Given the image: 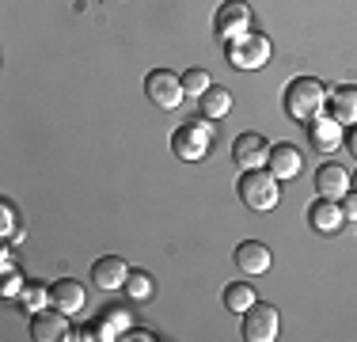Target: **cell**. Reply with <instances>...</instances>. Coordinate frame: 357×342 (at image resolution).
<instances>
[{
  "label": "cell",
  "instance_id": "6da1fadb",
  "mask_svg": "<svg viewBox=\"0 0 357 342\" xmlns=\"http://www.w3.org/2000/svg\"><path fill=\"white\" fill-rule=\"evenodd\" d=\"M240 202L255 213H266L282 202V179H274L270 168H251L240 179Z\"/></svg>",
  "mask_w": 357,
  "mask_h": 342
},
{
  "label": "cell",
  "instance_id": "7a4b0ae2",
  "mask_svg": "<svg viewBox=\"0 0 357 342\" xmlns=\"http://www.w3.org/2000/svg\"><path fill=\"white\" fill-rule=\"evenodd\" d=\"M323 107H327V88L312 76H301L285 88V110L293 122H312L323 114Z\"/></svg>",
  "mask_w": 357,
  "mask_h": 342
},
{
  "label": "cell",
  "instance_id": "3957f363",
  "mask_svg": "<svg viewBox=\"0 0 357 342\" xmlns=\"http://www.w3.org/2000/svg\"><path fill=\"white\" fill-rule=\"evenodd\" d=\"M172 149H175L178 160H202V156H209V149H213V126H209L206 118H198V122H183L172 133Z\"/></svg>",
  "mask_w": 357,
  "mask_h": 342
},
{
  "label": "cell",
  "instance_id": "277c9868",
  "mask_svg": "<svg viewBox=\"0 0 357 342\" xmlns=\"http://www.w3.org/2000/svg\"><path fill=\"white\" fill-rule=\"evenodd\" d=\"M270 61V38L266 34L248 31L243 38L228 42V65L232 68H262Z\"/></svg>",
  "mask_w": 357,
  "mask_h": 342
},
{
  "label": "cell",
  "instance_id": "5b68a950",
  "mask_svg": "<svg viewBox=\"0 0 357 342\" xmlns=\"http://www.w3.org/2000/svg\"><path fill=\"white\" fill-rule=\"evenodd\" d=\"M144 91H149V99L156 103L160 110H175L178 103L186 99V91H183V76L167 73V68H152V73L144 76Z\"/></svg>",
  "mask_w": 357,
  "mask_h": 342
},
{
  "label": "cell",
  "instance_id": "8992f818",
  "mask_svg": "<svg viewBox=\"0 0 357 342\" xmlns=\"http://www.w3.org/2000/svg\"><path fill=\"white\" fill-rule=\"evenodd\" d=\"M213 31H217L225 42H232V38H243V34L251 31V8L243 4V0H225V4L217 8Z\"/></svg>",
  "mask_w": 357,
  "mask_h": 342
},
{
  "label": "cell",
  "instance_id": "52a82bcc",
  "mask_svg": "<svg viewBox=\"0 0 357 342\" xmlns=\"http://www.w3.org/2000/svg\"><path fill=\"white\" fill-rule=\"evenodd\" d=\"M243 339L248 342H274L278 339V308L255 301L243 312Z\"/></svg>",
  "mask_w": 357,
  "mask_h": 342
},
{
  "label": "cell",
  "instance_id": "ba28073f",
  "mask_svg": "<svg viewBox=\"0 0 357 342\" xmlns=\"http://www.w3.org/2000/svg\"><path fill=\"white\" fill-rule=\"evenodd\" d=\"M232 156H236V164H240L243 171L266 168L270 144H266V137H262V133H240V137L232 141Z\"/></svg>",
  "mask_w": 357,
  "mask_h": 342
},
{
  "label": "cell",
  "instance_id": "9c48e42d",
  "mask_svg": "<svg viewBox=\"0 0 357 342\" xmlns=\"http://www.w3.org/2000/svg\"><path fill=\"white\" fill-rule=\"evenodd\" d=\"M316 191H319V198L342 202V194L354 191V175H350L342 164H323V168L316 171Z\"/></svg>",
  "mask_w": 357,
  "mask_h": 342
},
{
  "label": "cell",
  "instance_id": "30bf717a",
  "mask_svg": "<svg viewBox=\"0 0 357 342\" xmlns=\"http://www.w3.org/2000/svg\"><path fill=\"white\" fill-rule=\"evenodd\" d=\"M126 278H130V267H126V259H118V255H103V259H96V267H91V281H96V289H103V293L122 289Z\"/></svg>",
  "mask_w": 357,
  "mask_h": 342
},
{
  "label": "cell",
  "instance_id": "8fae6325",
  "mask_svg": "<svg viewBox=\"0 0 357 342\" xmlns=\"http://www.w3.org/2000/svg\"><path fill=\"white\" fill-rule=\"evenodd\" d=\"M31 339L38 342H57V339H69V323H65L61 308H42L31 320Z\"/></svg>",
  "mask_w": 357,
  "mask_h": 342
},
{
  "label": "cell",
  "instance_id": "7c38bea8",
  "mask_svg": "<svg viewBox=\"0 0 357 342\" xmlns=\"http://www.w3.org/2000/svg\"><path fill=\"white\" fill-rule=\"evenodd\" d=\"M236 267H240V274H251V278H259V274L270 270V247L259 244V239H243L240 247H236Z\"/></svg>",
  "mask_w": 357,
  "mask_h": 342
},
{
  "label": "cell",
  "instance_id": "4fadbf2b",
  "mask_svg": "<svg viewBox=\"0 0 357 342\" xmlns=\"http://www.w3.org/2000/svg\"><path fill=\"white\" fill-rule=\"evenodd\" d=\"M308 141L316 152H335L338 144H342V122H335V118L319 114L308 122Z\"/></svg>",
  "mask_w": 357,
  "mask_h": 342
},
{
  "label": "cell",
  "instance_id": "5bb4252c",
  "mask_svg": "<svg viewBox=\"0 0 357 342\" xmlns=\"http://www.w3.org/2000/svg\"><path fill=\"white\" fill-rule=\"evenodd\" d=\"M308 221H312V228H316V232L331 236V232H338V228H342L346 213H342V205H338L335 198H319L308 209Z\"/></svg>",
  "mask_w": 357,
  "mask_h": 342
},
{
  "label": "cell",
  "instance_id": "9a60e30c",
  "mask_svg": "<svg viewBox=\"0 0 357 342\" xmlns=\"http://www.w3.org/2000/svg\"><path fill=\"white\" fill-rule=\"evenodd\" d=\"M50 304L61 308L65 315H73V312H80V308L88 304V297H84V285H80V281L61 278V281H54V289H50Z\"/></svg>",
  "mask_w": 357,
  "mask_h": 342
},
{
  "label": "cell",
  "instance_id": "2e32d148",
  "mask_svg": "<svg viewBox=\"0 0 357 342\" xmlns=\"http://www.w3.org/2000/svg\"><path fill=\"white\" fill-rule=\"evenodd\" d=\"M266 168L274 171V179H296L301 175V152H296V144H274L266 156Z\"/></svg>",
  "mask_w": 357,
  "mask_h": 342
},
{
  "label": "cell",
  "instance_id": "e0dca14e",
  "mask_svg": "<svg viewBox=\"0 0 357 342\" xmlns=\"http://www.w3.org/2000/svg\"><path fill=\"white\" fill-rule=\"evenodd\" d=\"M331 118L342 126H357V88L354 84L331 91Z\"/></svg>",
  "mask_w": 357,
  "mask_h": 342
},
{
  "label": "cell",
  "instance_id": "ac0fdd59",
  "mask_svg": "<svg viewBox=\"0 0 357 342\" xmlns=\"http://www.w3.org/2000/svg\"><path fill=\"white\" fill-rule=\"evenodd\" d=\"M99 339H122L126 331H130V312L126 308H103V315H99Z\"/></svg>",
  "mask_w": 357,
  "mask_h": 342
},
{
  "label": "cell",
  "instance_id": "d6986e66",
  "mask_svg": "<svg viewBox=\"0 0 357 342\" xmlns=\"http://www.w3.org/2000/svg\"><path fill=\"white\" fill-rule=\"evenodd\" d=\"M251 304H255V289L248 285V281H232V285L225 289V308L232 315H243Z\"/></svg>",
  "mask_w": 357,
  "mask_h": 342
},
{
  "label": "cell",
  "instance_id": "ffe728a7",
  "mask_svg": "<svg viewBox=\"0 0 357 342\" xmlns=\"http://www.w3.org/2000/svg\"><path fill=\"white\" fill-rule=\"evenodd\" d=\"M198 103H202V114H206V118H225L228 110H232V96H228V88H217V84Z\"/></svg>",
  "mask_w": 357,
  "mask_h": 342
},
{
  "label": "cell",
  "instance_id": "44dd1931",
  "mask_svg": "<svg viewBox=\"0 0 357 342\" xmlns=\"http://www.w3.org/2000/svg\"><path fill=\"white\" fill-rule=\"evenodd\" d=\"M0 236H4V244H15V239H23V228H20V213H15L12 202H0Z\"/></svg>",
  "mask_w": 357,
  "mask_h": 342
},
{
  "label": "cell",
  "instance_id": "7402d4cb",
  "mask_svg": "<svg viewBox=\"0 0 357 342\" xmlns=\"http://www.w3.org/2000/svg\"><path fill=\"white\" fill-rule=\"evenodd\" d=\"M209 88H213V80H209L206 68H186V73H183V91H186V96L202 99Z\"/></svg>",
  "mask_w": 357,
  "mask_h": 342
},
{
  "label": "cell",
  "instance_id": "603a6c76",
  "mask_svg": "<svg viewBox=\"0 0 357 342\" xmlns=\"http://www.w3.org/2000/svg\"><path fill=\"white\" fill-rule=\"evenodd\" d=\"M20 301L27 312H42V308L50 304V289L46 285H38V281H27V285L20 289Z\"/></svg>",
  "mask_w": 357,
  "mask_h": 342
},
{
  "label": "cell",
  "instance_id": "cb8c5ba5",
  "mask_svg": "<svg viewBox=\"0 0 357 342\" xmlns=\"http://www.w3.org/2000/svg\"><path fill=\"white\" fill-rule=\"evenodd\" d=\"M152 289H156V285H152L149 274H144V270H130V278H126V293H130L133 301H149Z\"/></svg>",
  "mask_w": 357,
  "mask_h": 342
},
{
  "label": "cell",
  "instance_id": "d4e9b609",
  "mask_svg": "<svg viewBox=\"0 0 357 342\" xmlns=\"http://www.w3.org/2000/svg\"><path fill=\"white\" fill-rule=\"evenodd\" d=\"M27 285V281H23V274H15L12 267L4 270V281H0V297H20V289Z\"/></svg>",
  "mask_w": 357,
  "mask_h": 342
},
{
  "label": "cell",
  "instance_id": "484cf974",
  "mask_svg": "<svg viewBox=\"0 0 357 342\" xmlns=\"http://www.w3.org/2000/svg\"><path fill=\"white\" fill-rule=\"evenodd\" d=\"M342 213H346V221H357V191L342 194Z\"/></svg>",
  "mask_w": 357,
  "mask_h": 342
},
{
  "label": "cell",
  "instance_id": "4316f807",
  "mask_svg": "<svg viewBox=\"0 0 357 342\" xmlns=\"http://www.w3.org/2000/svg\"><path fill=\"white\" fill-rule=\"evenodd\" d=\"M346 144H350V152L357 156V126H350V137H346Z\"/></svg>",
  "mask_w": 357,
  "mask_h": 342
},
{
  "label": "cell",
  "instance_id": "83f0119b",
  "mask_svg": "<svg viewBox=\"0 0 357 342\" xmlns=\"http://www.w3.org/2000/svg\"><path fill=\"white\" fill-rule=\"evenodd\" d=\"M354 191H357V175H354Z\"/></svg>",
  "mask_w": 357,
  "mask_h": 342
}]
</instances>
